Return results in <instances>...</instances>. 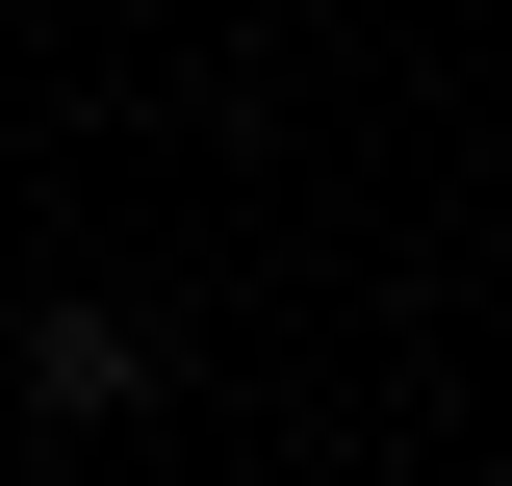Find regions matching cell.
Listing matches in <instances>:
<instances>
[{
  "label": "cell",
  "instance_id": "6da1fadb",
  "mask_svg": "<svg viewBox=\"0 0 512 486\" xmlns=\"http://www.w3.org/2000/svg\"><path fill=\"white\" fill-rule=\"evenodd\" d=\"M26 410H154V333L128 307H26Z\"/></svg>",
  "mask_w": 512,
  "mask_h": 486
}]
</instances>
